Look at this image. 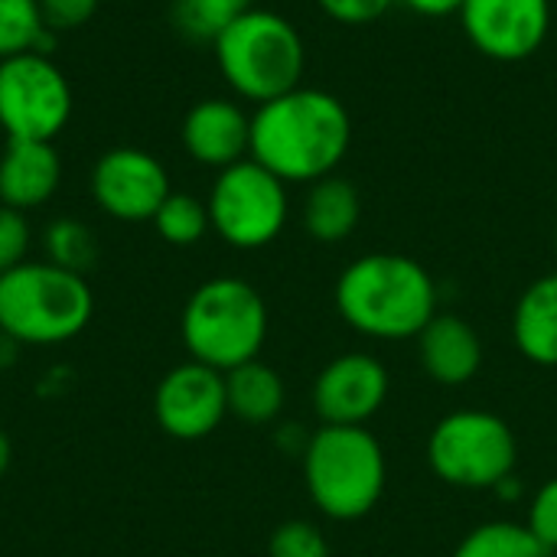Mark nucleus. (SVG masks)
Listing matches in <instances>:
<instances>
[{
  "label": "nucleus",
  "mask_w": 557,
  "mask_h": 557,
  "mask_svg": "<svg viewBox=\"0 0 557 557\" xmlns=\"http://www.w3.org/2000/svg\"><path fill=\"white\" fill-rule=\"evenodd\" d=\"M352 147V114L326 88L297 85L255 108L251 160L268 166L287 186H310L333 176Z\"/></svg>",
  "instance_id": "obj_1"
},
{
  "label": "nucleus",
  "mask_w": 557,
  "mask_h": 557,
  "mask_svg": "<svg viewBox=\"0 0 557 557\" xmlns=\"http://www.w3.org/2000/svg\"><path fill=\"white\" fill-rule=\"evenodd\" d=\"M339 320L375 343H408L441 313L431 271L398 251H369L349 261L333 287Z\"/></svg>",
  "instance_id": "obj_2"
},
{
  "label": "nucleus",
  "mask_w": 557,
  "mask_h": 557,
  "mask_svg": "<svg viewBox=\"0 0 557 557\" xmlns=\"http://www.w3.org/2000/svg\"><path fill=\"white\" fill-rule=\"evenodd\" d=\"M300 470L313 509L330 522L366 519L388 486V457L369 428L320 424L310 431Z\"/></svg>",
  "instance_id": "obj_3"
},
{
  "label": "nucleus",
  "mask_w": 557,
  "mask_h": 557,
  "mask_svg": "<svg viewBox=\"0 0 557 557\" xmlns=\"http://www.w3.org/2000/svg\"><path fill=\"white\" fill-rule=\"evenodd\" d=\"M215 65L235 98L255 108L304 85L307 42L284 13L255 7L212 39Z\"/></svg>",
  "instance_id": "obj_4"
},
{
  "label": "nucleus",
  "mask_w": 557,
  "mask_h": 557,
  "mask_svg": "<svg viewBox=\"0 0 557 557\" xmlns=\"http://www.w3.org/2000/svg\"><path fill=\"white\" fill-rule=\"evenodd\" d=\"M268 330V304L245 277H209L189 294L180 317V336L189 359L219 372L261 359Z\"/></svg>",
  "instance_id": "obj_5"
},
{
  "label": "nucleus",
  "mask_w": 557,
  "mask_h": 557,
  "mask_svg": "<svg viewBox=\"0 0 557 557\" xmlns=\"http://www.w3.org/2000/svg\"><path fill=\"white\" fill-rule=\"evenodd\" d=\"M95 317V294L82 274L42 261H23L0 274V336L16 346H59Z\"/></svg>",
  "instance_id": "obj_6"
},
{
  "label": "nucleus",
  "mask_w": 557,
  "mask_h": 557,
  "mask_svg": "<svg viewBox=\"0 0 557 557\" xmlns=\"http://www.w3.org/2000/svg\"><path fill=\"white\" fill-rule=\"evenodd\" d=\"M428 467L454 490L493 493L519 470V441L506 418L483 408H457L428 434Z\"/></svg>",
  "instance_id": "obj_7"
},
{
  "label": "nucleus",
  "mask_w": 557,
  "mask_h": 557,
  "mask_svg": "<svg viewBox=\"0 0 557 557\" xmlns=\"http://www.w3.org/2000/svg\"><path fill=\"white\" fill-rule=\"evenodd\" d=\"M206 209L212 232L225 245L238 251H258L281 238L290 219V196L281 176L245 157L215 173Z\"/></svg>",
  "instance_id": "obj_8"
},
{
  "label": "nucleus",
  "mask_w": 557,
  "mask_h": 557,
  "mask_svg": "<svg viewBox=\"0 0 557 557\" xmlns=\"http://www.w3.org/2000/svg\"><path fill=\"white\" fill-rule=\"evenodd\" d=\"M72 108V85L49 52L0 62V127L10 140H55Z\"/></svg>",
  "instance_id": "obj_9"
},
{
  "label": "nucleus",
  "mask_w": 557,
  "mask_h": 557,
  "mask_svg": "<svg viewBox=\"0 0 557 557\" xmlns=\"http://www.w3.org/2000/svg\"><path fill=\"white\" fill-rule=\"evenodd\" d=\"M392 375L372 352L333 356L310 385V408L320 424L369 428V421L388 405Z\"/></svg>",
  "instance_id": "obj_10"
},
{
  "label": "nucleus",
  "mask_w": 557,
  "mask_h": 557,
  "mask_svg": "<svg viewBox=\"0 0 557 557\" xmlns=\"http://www.w3.org/2000/svg\"><path fill=\"white\" fill-rule=\"evenodd\" d=\"M88 189L95 206L117 222H153L170 189L166 166L140 147H114L91 166Z\"/></svg>",
  "instance_id": "obj_11"
},
{
  "label": "nucleus",
  "mask_w": 557,
  "mask_h": 557,
  "mask_svg": "<svg viewBox=\"0 0 557 557\" xmlns=\"http://www.w3.org/2000/svg\"><path fill=\"white\" fill-rule=\"evenodd\" d=\"M153 418L173 441H202L228 418L225 372L196 359L173 366L153 388Z\"/></svg>",
  "instance_id": "obj_12"
},
{
  "label": "nucleus",
  "mask_w": 557,
  "mask_h": 557,
  "mask_svg": "<svg viewBox=\"0 0 557 557\" xmlns=\"http://www.w3.org/2000/svg\"><path fill=\"white\" fill-rule=\"evenodd\" d=\"M457 16L470 46L493 62H525L552 33V0H463Z\"/></svg>",
  "instance_id": "obj_13"
},
{
  "label": "nucleus",
  "mask_w": 557,
  "mask_h": 557,
  "mask_svg": "<svg viewBox=\"0 0 557 557\" xmlns=\"http://www.w3.org/2000/svg\"><path fill=\"white\" fill-rule=\"evenodd\" d=\"M180 140L199 166L219 173L251 157V114L232 98H202L186 111Z\"/></svg>",
  "instance_id": "obj_14"
},
{
  "label": "nucleus",
  "mask_w": 557,
  "mask_h": 557,
  "mask_svg": "<svg viewBox=\"0 0 557 557\" xmlns=\"http://www.w3.org/2000/svg\"><path fill=\"white\" fill-rule=\"evenodd\" d=\"M421 372L444 388L470 385L483 369V339L460 313H437L414 339Z\"/></svg>",
  "instance_id": "obj_15"
},
{
  "label": "nucleus",
  "mask_w": 557,
  "mask_h": 557,
  "mask_svg": "<svg viewBox=\"0 0 557 557\" xmlns=\"http://www.w3.org/2000/svg\"><path fill=\"white\" fill-rule=\"evenodd\" d=\"M62 183V157L52 140H7L0 157V206L33 212Z\"/></svg>",
  "instance_id": "obj_16"
},
{
  "label": "nucleus",
  "mask_w": 557,
  "mask_h": 557,
  "mask_svg": "<svg viewBox=\"0 0 557 557\" xmlns=\"http://www.w3.org/2000/svg\"><path fill=\"white\" fill-rule=\"evenodd\" d=\"M512 343L539 369H557V271L535 277L516 300Z\"/></svg>",
  "instance_id": "obj_17"
},
{
  "label": "nucleus",
  "mask_w": 557,
  "mask_h": 557,
  "mask_svg": "<svg viewBox=\"0 0 557 557\" xmlns=\"http://www.w3.org/2000/svg\"><path fill=\"white\" fill-rule=\"evenodd\" d=\"M359 219H362L359 189L349 180H343L339 173L323 176L307 186V196L300 206V222L313 242L339 245L359 228Z\"/></svg>",
  "instance_id": "obj_18"
},
{
  "label": "nucleus",
  "mask_w": 557,
  "mask_h": 557,
  "mask_svg": "<svg viewBox=\"0 0 557 557\" xmlns=\"http://www.w3.org/2000/svg\"><path fill=\"white\" fill-rule=\"evenodd\" d=\"M225 398L228 414L251 428L277 424L287 405V385L281 372L261 359H251L232 372H225Z\"/></svg>",
  "instance_id": "obj_19"
},
{
  "label": "nucleus",
  "mask_w": 557,
  "mask_h": 557,
  "mask_svg": "<svg viewBox=\"0 0 557 557\" xmlns=\"http://www.w3.org/2000/svg\"><path fill=\"white\" fill-rule=\"evenodd\" d=\"M450 557H548L525 522L493 519L473 525L454 548Z\"/></svg>",
  "instance_id": "obj_20"
},
{
  "label": "nucleus",
  "mask_w": 557,
  "mask_h": 557,
  "mask_svg": "<svg viewBox=\"0 0 557 557\" xmlns=\"http://www.w3.org/2000/svg\"><path fill=\"white\" fill-rule=\"evenodd\" d=\"M42 255L49 264L55 268H65L72 274H88L98 261V238L95 232L82 222V219H72V215H62V219H52L46 228H42Z\"/></svg>",
  "instance_id": "obj_21"
},
{
  "label": "nucleus",
  "mask_w": 557,
  "mask_h": 557,
  "mask_svg": "<svg viewBox=\"0 0 557 557\" xmlns=\"http://www.w3.org/2000/svg\"><path fill=\"white\" fill-rule=\"evenodd\" d=\"M52 29L42 20L39 0H0V62L23 52H49Z\"/></svg>",
  "instance_id": "obj_22"
},
{
  "label": "nucleus",
  "mask_w": 557,
  "mask_h": 557,
  "mask_svg": "<svg viewBox=\"0 0 557 557\" xmlns=\"http://www.w3.org/2000/svg\"><path fill=\"white\" fill-rule=\"evenodd\" d=\"M153 228L166 245H176V248L199 245L212 232L206 199L193 193H170L153 215Z\"/></svg>",
  "instance_id": "obj_23"
},
{
  "label": "nucleus",
  "mask_w": 557,
  "mask_h": 557,
  "mask_svg": "<svg viewBox=\"0 0 557 557\" xmlns=\"http://www.w3.org/2000/svg\"><path fill=\"white\" fill-rule=\"evenodd\" d=\"M255 7L258 0H176L173 23L186 39L212 42L225 26H232L238 16H245Z\"/></svg>",
  "instance_id": "obj_24"
},
{
  "label": "nucleus",
  "mask_w": 557,
  "mask_h": 557,
  "mask_svg": "<svg viewBox=\"0 0 557 557\" xmlns=\"http://www.w3.org/2000/svg\"><path fill=\"white\" fill-rule=\"evenodd\" d=\"M268 557H330V542L317 522L290 519L271 532Z\"/></svg>",
  "instance_id": "obj_25"
},
{
  "label": "nucleus",
  "mask_w": 557,
  "mask_h": 557,
  "mask_svg": "<svg viewBox=\"0 0 557 557\" xmlns=\"http://www.w3.org/2000/svg\"><path fill=\"white\" fill-rule=\"evenodd\" d=\"M525 525H529V532L539 539V545H542L548 555H557V476L545 480V483L529 496Z\"/></svg>",
  "instance_id": "obj_26"
},
{
  "label": "nucleus",
  "mask_w": 557,
  "mask_h": 557,
  "mask_svg": "<svg viewBox=\"0 0 557 557\" xmlns=\"http://www.w3.org/2000/svg\"><path fill=\"white\" fill-rule=\"evenodd\" d=\"M29 245H33V228L26 222V212L0 206V274L23 264L29 255Z\"/></svg>",
  "instance_id": "obj_27"
},
{
  "label": "nucleus",
  "mask_w": 557,
  "mask_h": 557,
  "mask_svg": "<svg viewBox=\"0 0 557 557\" xmlns=\"http://www.w3.org/2000/svg\"><path fill=\"white\" fill-rule=\"evenodd\" d=\"M398 0H317V7L343 26H366L382 20Z\"/></svg>",
  "instance_id": "obj_28"
},
{
  "label": "nucleus",
  "mask_w": 557,
  "mask_h": 557,
  "mask_svg": "<svg viewBox=\"0 0 557 557\" xmlns=\"http://www.w3.org/2000/svg\"><path fill=\"white\" fill-rule=\"evenodd\" d=\"M98 3L101 0H39V10L52 33H65L85 26L98 13Z\"/></svg>",
  "instance_id": "obj_29"
},
{
  "label": "nucleus",
  "mask_w": 557,
  "mask_h": 557,
  "mask_svg": "<svg viewBox=\"0 0 557 557\" xmlns=\"http://www.w3.org/2000/svg\"><path fill=\"white\" fill-rule=\"evenodd\" d=\"M398 3L408 7V10L418 13V16H434V20L454 16V13H460V7H463V0H398Z\"/></svg>",
  "instance_id": "obj_30"
},
{
  "label": "nucleus",
  "mask_w": 557,
  "mask_h": 557,
  "mask_svg": "<svg viewBox=\"0 0 557 557\" xmlns=\"http://www.w3.org/2000/svg\"><path fill=\"white\" fill-rule=\"evenodd\" d=\"M307 441H310V434L304 431V424H281V428H277V444L284 447V454L304 457Z\"/></svg>",
  "instance_id": "obj_31"
},
{
  "label": "nucleus",
  "mask_w": 557,
  "mask_h": 557,
  "mask_svg": "<svg viewBox=\"0 0 557 557\" xmlns=\"http://www.w3.org/2000/svg\"><path fill=\"white\" fill-rule=\"evenodd\" d=\"M493 496H499L506 506H512V503H522L525 499V483L519 480V473H512V476H506L496 490H493Z\"/></svg>",
  "instance_id": "obj_32"
},
{
  "label": "nucleus",
  "mask_w": 557,
  "mask_h": 557,
  "mask_svg": "<svg viewBox=\"0 0 557 557\" xmlns=\"http://www.w3.org/2000/svg\"><path fill=\"white\" fill-rule=\"evenodd\" d=\"M10 460H13V447H10V437L0 431V480H3V473L10 470Z\"/></svg>",
  "instance_id": "obj_33"
},
{
  "label": "nucleus",
  "mask_w": 557,
  "mask_h": 557,
  "mask_svg": "<svg viewBox=\"0 0 557 557\" xmlns=\"http://www.w3.org/2000/svg\"><path fill=\"white\" fill-rule=\"evenodd\" d=\"M555 255H557V228H555Z\"/></svg>",
  "instance_id": "obj_34"
},
{
  "label": "nucleus",
  "mask_w": 557,
  "mask_h": 557,
  "mask_svg": "<svg viewBox=\"0 0 557 557\" xmlns=\"http://www.w3.org/2000/svg\"><path fill=\"white\" fill-rule=\"evenodd\" d=\"M548 557H557V555H548Z\"/></svg>",
  "instance_id": "obj_35"
}]
</instances>
